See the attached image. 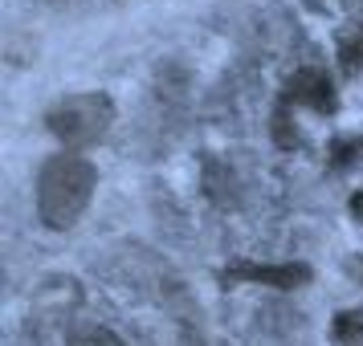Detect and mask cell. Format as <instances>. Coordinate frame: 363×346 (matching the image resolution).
Instances as JSON below:
<instances>
[{
    "label": "cell",
    "mask_w": 363,
    "mask_h": 346,
    "mask_svg": "<svg viewBox=\"0 0 363 346\" xmlns=\"http://www.w3.org/2000/svg\"><path fill=\"white\" fill-rule=\"evenodd\" d=\"M290 106H311L314 115H330L335 110V86H330V78L314 66L298 69L294 78L286 82V90H281L278 110H290Z\"/></svg>",
    "instance_id": "3957f363"
},
{
    "label": "cell",
    "mask_w": 363,
    "mask_h": 346,
    "mask_svg": "<svg viewBox=\"0 0 363 346\" xmlns=\"http://www.w3.org/2000/svg\"><path fill=\"white\" fill-rule=\"evenodd\" d=\"M69 346H127V342L106 326H86V330H78V334L69 338Z\"/></svg>",
    "instance_id": "8992f818"
},
{
    "label": "cell",
    "mask_w": 363,
    "mask_h": 346,
    "mask_svg": "<svg viewBox=\"0 0 363 346\" xmlns=\"http://www.w3.org/2000/svg\"><path fill=\"white\" fill-rule=\"evenodd\" d=\"M180 346H200V338H192L188 330H184V338H180Z\"/></svg>",
    "instance_id": "30bf717a"
},
{
    "label": "cell",
    "mask_w": 363,
    "mask_h": 346,
    "mask_svg": "<svg viewBox=\"0 0 363 346\" xmlns=\"http://www.w3.org/2000/svg\"><path fill=\"white\" fill-rule=\"evenodd\" d=\"M343 66L355 74V69H363V37L359 41H343Z\"/></svg>",
    "instance_id": "52a82bcc"
},
{
    "label": "cell",
    "mask_w": 363,
    "mask_h": 346,
    "mask_svg": "<svg viewBox=\"0 0 363 346\" xmlns=\"http://www.w3.org/2000/svg\"><path fill=\"white\" fill-rule=\"evenodd\" d=\"M225 281H253V285H274V289H298L311 281V265H253V261H237L229 265Z\"/></svg>",
    "instance_id": "277c9868"
},
{
    "label": "cell",
    "mask_w": 363,
    "mask_h": 346,
    "mask_svg": "<svg viewBox=\"0 0 363 346\" xmlns=\"http://www.w3.org/2000/svg\"><path fill=\"white\" fill-rule=\"evenodd\" d=\"M347 273L363 285V257H351V261H347Z\"/></svg>",
    "instance_id": "ba28073f"
},
{
    "label": "cell",
    "mask_w": 363,
    "mask_h": 346,
    "mask_svg": "<svg viewBox=\"0 0 363 346\" xmlns=\"http://www.w3.org/2000/svg\"><path fill=\"white\" fill-rule=\"evenodd\" d=\"M351 216H355V220L363 224V188L355 192V196H351Z\"/></svg>",
    "instance_id": "9c48e42d"
},
{
    "label": "cell",
    "mask_w": 363,
    "mask_h": 346,
    "mask_svg": "<svg viewBox=\"0 0 363 346\" xmlns=\"http://www.w3.org/2000/svg\"><path fill=\"white\" fill-rule=\"evenodd\" d=\"M330 342L335 346H363V310H343L330 322Z\"/></svg>",
    "instance_id": "5b68a950"
},
{
    "label": "cell",
    "mask_w": 363,
    "mask_h": 346,
    "mask_svg": "<svg viewBox=\"0 0 363 346\" xmlns=\"http://www.w3.org/2000/svg\"><path fill=\"white\" fill-rule=\"evenodd\" d=\"M94 188H99V167L90 159L74 155V151L50 155L37 171V216H41V224L53 232L74 229L90 208Z\"/></svg>",
    "instance_id": "6da1fadb"
},
{
    "label": "cell",
    "mask_w": 363,
    "mask_h": 346,
    "mask_svg": "<svg viewBox=\"0 0 363 346\" xmlns=\"http://www.w3.org/2000/svg\"><path fill=\"white\" fill-rule=\"evenodd\" d=\"M45 127L66 143V151L94 147L115 127V102H111V94H99V90H90V94H66L62 102L50 106Z\"/></svg>",
    "instance_id": "7a4b0ae2"
}]
</instances>
